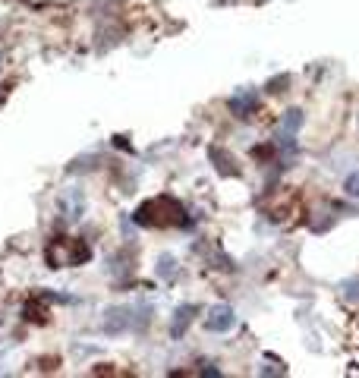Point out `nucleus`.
I'll return each instance as SVG.
<instances>
[{"instance_id":"obj_1","label":"nucleus","mask_w":359,"mask_h":378,"mask_svg":"<svg viewBox=\"0 0 359 378\" xmlns=\"http://www.w3.org/2000/svg\"><path fill=\"white\" fill-rule=\"evenodd\" d=\"M135 224L142 227H180L186 224V212L177 199L161 195V199H148L145 205L135 212Z\"/></svg>"},{"instance_id":"obj_2","label":"nucleus","mask_w":359,"mask_h":378,"mask_svg":"<svg viewBox=\"0 0 359 378\" xmlns=\"http://www.w3.org/2000/svg\"><path fill=\"white\" fill-rule=\"evenodd\" d=\"M233 325H236V315H233V309L230 306H214L212 312H208V319H205V328L214 331V334H224V331H230Z\"/></svg>"},{"instance_id":"obj_3","label":"nucleus","mask_w":359,"mask_h":378,"mask_svg":"<svg viewBox=\"0 0 359 378\" xmlns=\"http://www.w3.org/2000/svg\"><path fill=\"white\" fill-rule=\"evenodd\" d=\"M230 111H233V117H252L255 111H259V94L255 92H240L230 98Z\"/></svg>"},{"instance_id":"obj_4","label":"nucleus","mask_w":359,"mask_h":378,"mask_svg":"<svg viewBox=\"0 0 359 378\" xmlns=\"http://www.w3.org/2000/svg\"><path fill=\"white\" fill-rule=\"evenodd\" d=\"M212 161L218 167V173H224V177H236L240 173V167H233V158L227 152H221V148H212Z\"/></svg>"},{"instance_id":"obj_5","label":"nucleus","mask_w":359,"mask_h":378,"mask_svg":"<svg viewBox=\"0 0 359 378\" xmlns=\"http://www.w3.org/2000/svg\"><path fill=\"white\" fill-rule=\"evenodd\" d=\"M193 315H195V306H180V309H177V315H174L171 334H174V337H183V331L189 328V322H193Z\"/></svg>"},{"instance_id":"obj_6","label":"nucleus","mask_w":359,"mask_h":378,"mask_svg":"<svg viewBox=\"0 0 359 378\" xmlns=\"http://www.w3.org/2000/svg\"><path fill=\"white\" fill-rule=\"evenodd\" d=\"M343 193L353 195V199H359V171H353L347 180H343Z\"/></svg>"},{"instance_id":"obj_7","label":"nucleus","mask_w":359,"mask_h":378,"mask_svg":"<svg viewBox=\"0 0 359 378\" xmlns=\"http://www.w3.org/2000/svg\"><path fill=\"white\" fill-rule=\"evenodd\" d=\"M174 265H177L174 259H161V268H158V272H161V274H174Z\"/></svg>"},{"instance_id":"obj_8","label":"nucleus","mask_w":359,"mask_h":378,"mask_svg":"<svg viewBox=\"0 0 359 378\" xmlns=\"http://www.w3.org/2000/svg\"><path fill=\"white\" fill-rule=\"evenodd\" d=\"M343 293H347V296H359V281H353V284H343Z\"/></svg>"}]
</instances>
